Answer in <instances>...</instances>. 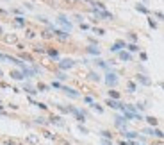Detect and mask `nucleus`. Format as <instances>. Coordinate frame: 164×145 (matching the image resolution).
Here are the masks:
<instances>
[{
	"label": "nucleus",
	"mask_w": 164,
	"mask_h": 145,
	"mask_svg": "<svg viewBox=\"0 0 164 145\" xmlns=\"http://www.w3.org/2000/svg\"><path fill=\"white\" fill-rule=\"evenodd\" d=\"M105 82H107L109 86H114V84L118 82V75H116V73H107V75H105Z\"/></svg>",
	"instance_id": "nucleus-1"
},
{
	"label": "nucleus",
	"mask_w": 164,
	"mask_h": 145,
	"mask_svg": "<svg viewBox=\"0 0 164 145\" xmlns=\"http://www.w3.org/2000/svg\"><path fill=\"white\" fill-rule=\"evenodd\" d=\"M75 63L71 61V59H63L61 63H59V68H63V70H66V68H71Z\"/></svg>",
	"instance_id": "nucleus-2"
},
{
	"label": "nucleus",
	"mask_w": 164,
	"mask_h": 145,
	"mask_svg": "<svg viewBox=\"0 0 164 145\" xmlns=\"http://www.w3.org/2000/svg\"><path fill=\"white\" fill-rule=\"evenodd\" d=\"M27 143H30V145H39V138H38L36 134H29V136H27Z\"/></svg>",
	"instance_id": "nucleus-3"
},
{
	"label": "nucleus",
	"mask_w": 164,
	"mask_h": 145,
	"mask_svg": "<svg viewBox=\"0 0 164 145\" xmlns=\"http://www.w3.org/2000/svg\"><path fill=\"white\" fill-rule=\"evenodd\" d=\"M61 90L66 93V95H70V97H79V93L75 91V90H71V88H66V86H61Z\"/></svg>",
	"instance_id": "nucleus-4"
},
{
	"label": "nucleus",
	"mask_w": 164,
	"mask_h": 145,
	"mask_svg": "<svg viewBox=\"0 0 164 145\" xmlns=\"http://www.w3.org/2000/svg\"><path fill=\"white\" fill-rule=\"evenodd\" d=\"M107 104H109L112 109H125V106L120 104V102H116V100H107Z\"/></svg>",
	"instance_id": "nucleus-5"
},
{
	"label": "nucleus",
	"mask_w": 164,
	"mask_h": 145,
	"mask_svg": "<svg viewBox=\"0 0 164 145\" xmlns=\"http://www.w3.org/2000/svg\"><path fill=\"white\" fill-rule=\"evenodd\" d=\"M4 41H5V43H16V41H18V36H16V34H7V36L4 38Z\"/></svg>",
	"instance_id": "nucleus-6"
},
{
	"label": "nucleus",
	"mask_w": 164,
	"mask_h": 145,
	"mask_svg": "<svg viewBox=\"0 0 164 145\" xmlns=\"http://www.w3.org/2000/svg\"><path fill=\"white\" fill-rule=\"evenodd\" d=\"M59 23H61V25H64V27H66L68 31L71 29V23H70V22H68V20H66L64 16H59Z\"/></svg>",
	"instance_id": "nucleus-7"
},
{
	"label": "nucleus",
	"mask_w": 164,
	"mask_h": 145,
	"mask_svg": "<svg viewBox=\"0 0 164 145\" xmlns=\"http://www.w3.org/2000/svg\"><path fill=\"white\" fill-rule=\"evenodd\" d=\"M137 81H139L141 84H145V86H148V84H150V79H148L146 75H137Z\"/></svg>",
	"instance_id": "nucleus-8"
},
{
	"label": "nucleus",
	"mask_w": 164,
	"mask_h": 145,
	"mask_svg": "<svg viewBox=\"0 0 164 145\" xmlns=\"http://www.w3.org/2000/svg\"><path fill=\"white\" fill-rule=\"evenodd\" d=\"M123 47H125V43H123V41H118L116 45H112V47H111V50H112V52H118V50H121Z\"/></svg>",
	"instance_id": "nucleus-9"
},
{
	"label": "nucleus",
	"mask_w": 164,
	"mask_h": 145,
	"mask_svg": "<svg viewBox=\"0 0 164 145\" xmlns=\"http://www.w3.org/2000/svg\"><path fill=\"white\" fill-rule=\"evenodd\" d=\"M55 34H57V38H59L61 41H66V39H68V32H63V31H57Z\"/></svg>",
	"instance_id": "nucleus-10"
},
{
	"label": "nucleus",
	"mask_w": 164,
	"mask_h": 145,
	"mask_svg": "<svg viewBox=\"0 0 164 145\" xmlns=\"http://www.w3.org/2000/svg\"><path fill=\"white\" fill-rule=\"evenodd\" d=\"M146 122H148L150 125H157V124H159V120H157L155 116H146Z\"/></svg>",
	"instance_id": "nucleus-11"
},
{
	"label": "nucleus",
	"mask_w": 164,
	"mask_h": 145,
	"mask_svg": "<svg viewBox=\"0 0 164 145\" xmlns=\"http://www.w3.org/2000/svg\"><path fill=\"white\" fill-rule=\"evenodd\" d=\"M11 77L20 81V79H23V73H22V72H14V70H13V72H11Z\"/></svg>",
	"instance_id": "nucleus-12"
},
{
	"label": "nucleus",
	"mask_w": 164,
	"mask_h": 145,
	"mask_svg": "<svg viewBox=\"0 0 164 145\" xmlns=\"http://www.w3.org/2000/svg\"><path fill=\"white\" fill-rule=\"evenodd\" d=\"M116 125H118V127H125V118L118 116V118H116Z\"/></svg>",
	"instance_id": "nucleus-13"
},
{
	"label": "nucleus",
	"mask_w": 164,
	"mask_h": 145,
	"mask_svg": "<svg viewBox=\"0 0 164 145\" xmlns=\"http://www.w3.org/2000/svg\"><path fill=\"white\" fill-rule=\"evenodd\" d=\"M25 38H27V39H34V38H36V32L29 29V31H27V34H25Z\"/></svg>",
	"instance_id": "nucleus-14"
},
{
	"label": "nucleus",
	"mask_w": 164,
	"mask_h": 145,
	"mask_svg": "<svg viewBox=\"0 0 164 145\" xmlns=\"http://www.w3.org/2000/svg\"><path fill=\"white\" fill-rule=\"evenodd\" d=\"M14 25H18V27H23V25H25V20H23V18H16V20H14Z\"/></svg>",
	"instance_id": "nucleus-15"
},
{
	"label": "nucleus",
	"mask_w": 164,
	"mask_h": 145,
	"mask_svg": "<svg viewBox=\"0 0 164 145\" xmlns=\"http://www.w3.org/2000/svg\"><path fill=\"white\" fill-rule=\"evenodd\" d=\"M109 97L116 100V99H120V93H118V91H114V90H111V91H109Z\"/></svg>",
	"instance_id": "nucleus-16"
},
{
	"label": "nucleus",
	"mask_w": 164,
	"mask_h": 145,
	"mask_svg": "<svg viewBox=\"0 0 164 145\" xmlns=\"http://www.w3.org/2000/svg\"><path fill=\"white\" fill-rule=\"evenodd\" d=\"M120 59H123V61H130V56H128L127 52H120Z\"/></svg>",
	"instance_id": "nucleus-17"
},
{
	"label": "nucleus",
	"mask_w": 164,
	"mask_h": 145,
	"mask_svg": "<svg viewBox=\"0 0 164 145\" xmlns=\"http://www.w3.org/2000/svg\"><path fill=\"white\" fill-rule=\"evenodd\" d=\"M127 88H128V91H130V93H134V91H136V84H134V82H128V84H127Z\"/></svg>",
	"instance_id": "nucleus-18"
},
{
	"label": "nucleus",
	"mask_w": 164,
	"mask_h": 145,
	"mask_svg": "<svg viewBox=\"0 0 164 145\" xmlns=\"http://www.w3.org/2000/svg\"><path fill=\"white\" fill-rule=\"evenodd\" d=\"M43 134H45V138H48V140H55V136H54L52 133H48V131H45Z\"/></svg>",
	"instance_id": "nucleus-19"
},
{
	"label": "nucleus",
	"mask_w": 164,
	"mask_h": 145,
	"mask_svg": "<svg viewBox=\"0 0 164 145\" xmlns=\"http://www.w3.org/2000/svg\"><path fill=\"white\" fill-rule=\"evenodd\" d=\"M153 136L155 138H164V133L162 131H153Z\"/></svg>",
	"instance_id": "nucleus-20"
},
{
	"label": "nucleus",
	"mask_w": 164,
	"mask_h": 145,
	"mask_svg": "<svg viewBox=\"0 0 164 145\" xmlns=\"http://www.w3.org/2000/svg\"><path fill=\"white\" fill-rule=\"evenodd\" d=\"M91 106H93V108L96 109V111H98V113H102V111H104V108H102V106H100V104H95V102H93V104H91Z\"/></svg>",
	"instance_id": "nucleus-21"
},
{
	"label": "nucleus",
	"mask_w": 164,
	"mask_h": 145,
	"mask_svg": "<svg viewBox=\"0 0 164 145\" xmlns=\"http://www.w3.org/2000/svg\"><path fill=\"white\" fill-rule=\"evenodd\" d=\"M128 50H130V52H137L139 47H137V45H128Z\"/></svg>",
	"instance_id": "nucleus-22"
},
{
	"label": "nucleus",
	"mask_w": 164,
	"mask_h": 145,
	"mask_svg": "<svg viewBox=\"0 0 164 145\" xmlns=\"http://www.w3.org/2000/svg\"><path fill=\"white\" fill-rule=\"evenodd\" d=\"M125 136H127V138H137V133H132V131H130V133H125Z\"/></svg>",
	"instance_id": "nucleus-23"
},
{
	"label": "nucleus",
	"mask_w": 164,
	"mask_h": 145,
	"mask_svg": "<svg viewBox=\"0 0 164 145\" xmlns=\"http://www.w3.org/2000/svg\"><path fill=\"white\" fill-rule=\"evenodd\" d=\"M89 54H100L96 47H89Z\"/></svg>",
	"instance_id": "nucleus-24"
},
{
	"label": "nucleus",
	"mask_w": 164,
	"mask_h": 145,
	"mask_svg": "<svg viewBox=\"0 0 164 145\" xmlns=\"http://www.w3.org/2000/svg\"><path fill=\"white\" fill-rule=\"evenodd\" d=\"M41 36L45 38V39H50V38H52V34H50V32H48V31H45V32H43V34H41Z\"/></svg>",
	"instance_id": "nucleus-25"
},
{
	"label": "nucleus",
	"mask_w": 164,
	"mask_h": 145,
	"mask_svg": "<svg viewBox=\"0 0 164 145\" xmlns=\"http://www.w3.org/2000/svg\"><path fill=\"white\" fill-rule=\"evenodd\" d=\"M137 11H141V13H148V9H146V7H143V5H141V4H139V5H137Z\"/></svg>",
	"instance_id": "nucleus-26"
},
{
	"label": "nucleus",
	"mask_w": 164,
	"mask_h": 145,
	"mask_svg": "<svg viewBox=\"0 0 164 145\" xmlns=\"http://www.w3.org/2000/svg\"><path fill=\"white\" fill-rule=\"evenodd\" d=\"M89 79H93V81H100V77H98L96 73H89Z\"/></svg>",
	"instance_id": "nucleus-27"
},
{
	"label": "nucleus",
	"mask_w": 164,
	"mask_h": 145,
	"mask_svg": "<svg viewBox=\"0 0 164 145\" xmlns=\"http://www.w3.org/2000/svg\"><path fill=\"white\" fill-rule=\"evenodd\" d=\"M102 136H104V138H111V136H112V134H111V133H109V131H102Z\"/></svg>",
	"instance_id": "nucleus-28"
},
{
	"label": "nucleus",
	"mask_w": 164,
	"mask_h": 145,
	"mask_svg": "<svg viewBox=\"0 0 164 145\" xmlns=\"http://www.w3.org/2000/svg\"><path fill=\"white\" fill-rule=\"evenodd\" d=\"M16 48H18V50H25V45H23V43H16Z\"/></svg>",
	"instance_id": "nucleus-29"
},
{
	"label": "nucleus",
	"mask_w": 164,
	"mask_h": 145,
	"mask_svg": "<svg viewBox=\"0 0 164 145\" xmlns=\"http://www.w3.org/2000/svg\"><path fill=\"white\" fill-rule=\"evenodd\" d=\"M57 79H61V81H66V79H68V77H66V75H64V73H57Z\"/></svg>",
	"instance_id": "nucleus-30"
},
{
	"label": "nucleus",
	"mask_w": 164,
	"mask_h": 145,
	"mask_svg": "<svg viewBox=\"0 0 164 145\" xmlns=\"http://www.w3.org/2000/svg\"><path fill=\"white\" fill-rule=\"evenodd\" d=\"M48 54H50L52 57H57V50H48Z\"/></svg>",
	"instance_id": "nucleus-31"
},
{
	"label": "nucleus",
	"mask_w": 164,
	"mask_h": 145,
	"mask_svg": "<svg viewBox=\"0 0 164 145\" xmlns=\"http://www.w3.org/2000/svg\"><path fill=\"white\" fill-rule=\"evenodd\" d=\"M36 122H38V124H46V120H45V118H36Z\"/></svg>",
	"instance_id": "nucleus-32"
},
{
	"label": "nucleus",
	"mask_w": 164,
	"mask_h": 145,
	"mask_svg": "<svg viewBox=\"0 0 164 145\" xmlns=\"http://www.w3.org/2000/svg\"><path fill=\"white\" fill-rule=\"evenodd\" d=\"M93 31H95V32H96V34H100V36H102V34H104V31H102V29H93Z\"/></svg>",
	"instance_id": "nucleus-33"
},
{
	"label": "nucleus",
	"mask_w": 164,
	"mask_h": 145,
	"mask_svg": "<svg viewBox=\"0 0 164 145\" xmlns=\"http://www.w3.org/2000/svg\"><path fill=\"white\" fill-rule=\"evenodd\" d=\"M128 36H130V39H134V41H136V39H137V36H136V34H134V32H130V34H128Z\"/></svg>",
	"instance_id": "nucleus-34"
},
{
	"label": "nucleus",
	"mask_w": 164,
	"mask_h": 145,
	"mask_svg": "<svg viewBox=\"0 0 164 145\" xmlns=\"http://www.w3.org/2000/svg\"><path fill=\"white\" fill-rule=\"evenodd\" d=\"M161 86H162V88H164V82H161Z\"/></svg>",
	"instance_id": "nucleus-35"
},
{
	"label": "nucleus",
	"mask_w": 164,
	"mask_h": 145,
	"mask_svg": "<svg viewBox=\"0 0 164 145\" xmlns=\"http://www.w3.org/2000/svg\"><path fill=\"white\" fill-rule=\"evenodd\" d=\"M0 77H2V70H0Z\"/></svg>",
	"instance_id": "nucleus-36"
}]
</instances>
